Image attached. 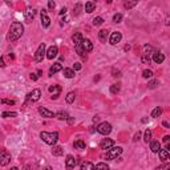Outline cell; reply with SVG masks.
I'll use <instances>...</instances> for the list:
<instances>
[{"instance_id":"obj_1","label":"cell","mask_w":170,"mask_h":170,"mask_svg":"<svg viewBox=\"0 0 170 170\" xmlns=\"http://www.w3.org/2000/svg\"><path fill=\"white\" fill-rule=\"evenodd\" d=\"M23 33H24L23 24L19 23V21H13V23L11 24V28H9V32H8L7 39L9 40V41H16V40H19L23 36Z\"/></svg>"},{"instance_id":"obj_2","label":"cell","mask_w":170,"mask_h":170,"mask_svg":"<svg viewBox=\"0 0 170 170\" xmlns=\"http://www.w3.org/2000/svg\"><path fill=\"white\" fill-rule=\"evenodd\" d=\"M40 138L44 141L45 143L48 145H56V142L58 141V133L57 132H52V133H48V132H41L40 133Z\"/></svg>"},{"instance_id":"obj_3","label":"cell","mask_w":170,"mask_h":170,"mask_svg":"<svg viewBox=\"0 0 170 170\" xmlns=\"http://www.w3.org/2000/svg\"><path fill=\"white\" fill-rule=\"evenodd\" d=\"M121 153H122V148H120V146H117V148H112V149H109V150L106 151L105 158L106 159H116Z\"/></svg>"},{"instance_id":"obj_4","label":"cell","mask_w":170,"mask_h":170,"mask_svg":"<svg viewBox=\"0 0 170 170\" xmlns=\"http://www.w3.org/2000/svg\"><path fill=\"white\" fill-rule=\"evenodd\" d=\"M97 132L100 133V134H109V133L112 132V125L109 124V122H101L100 125L97 126Z\"/></svg>"},{"instance_id":"obj_5","label":"cell","mask_w":170,"mask_h":170,"mask_svg":"<svg viewBox=\"0 0 170 170\" xmlns=\"http://www.w3.org/2000/svg\"><path fill=\"white\" fill-rule=\"evenodd\" d=\"M45 44L44 42H41V44L39 45V48H37V50H36V53H35V60L36 61H42V58H44V56H47L45 55Z\"/></svg>"},{"instance_id":"obj_6","label":"cell","mask_w":170,"mask_h":170,"mask_svg":"<svg viewBox=\"0 0 170 170\" xmlns=\"http://www.w3.org/2000/svg\"><path fill=\"white\" fill-rule=\"evenodd\" d=\"M76 165H77V159L74 158L73 156H68V157H66V159H65V167H66V170L74 169V167H76Z\"/></svg>"},{"instance_id":"obj_7","label":"cell","mask_w":170,"mask_h":170,"mask_svg":"<svg viewBox=\"0 0 170 170\" xmlns=\"http://www.w3.org/2000/svg\"><path fill=\"white\" fill-rule=\"evenodd\" d=\"M40 15H41V24H42V27H44V28H48V27L50 25V19H49V16H48L47 11L41 9V11H40Z\"/></svg>"},{"instance_id":"obj_8","label":"cell","mask_w":170,"mask_h":170,"mask_svg":"<svg viewBox=\"0 0 170 170\" xmlns=\"http://www.w3.org/2000/svg\"><path fill=\"white\" fill-rule=\"evenodd\" d=\"M35 15H36V11H35L33 8H31V7H28L25 11H24V17H25L27 23H31V21L33 20Z\"/></svg>"},{"instance_id":"obj_9","label":"cell","mask_w":170,"mask_h":170,"mask_svg":"<svg viewBox=\"0 0 170 170\" xmlns=\"http://www.w3.org/2000/svg\"><path fill=\"white\" fill-rule=\"evenodd\" d=\"M113 145H114V141L112 140V138H104V140L100 142V148L104 149V150H106V149H108V150L112 149Z\"/></svg>"},{"instance_id":"obj_10","label":"cell","mask_w":170,"mask_h":170,"mask_svg":"<svg viewBox=\"0 0 170 170\" xmlns=\"http://www.w3.org/2000/svg\"><path fill=\"white\" fill-rule=\"evenodd\" d=\"M40 97H41V92H40V89H33V90H32V92L28 94V101L36 102V101L40 100Z\"/></svg>"},{"instance_id":"obj_11","label":"cell","mask_w":170,"mask_h":170,"mask_svg":"<svg viewBox=\"0 0 170 170\" xmlns=\"http://www.w3.org/2000/svg\"><path fill=\"white\" fill-rule=\"evenodd\" d=\"M9 161H11V154L7 153L5 150H1V154H0V164H1V166L8 165Z\"/></svg>"},{"instance_id":"obj_12","label":"cell","mask_w":170,"mask_h":170,"mask_svg":"<svg viewBox=\"0 0 170 170\" xmlns=\"http://www.w3.org/2000/svg\"><path fill=\"white\" fill-rule=\"evenodd\" d=\"M121 39H122V35L120 33V32H113V33L110 35L109 41H110L112 45H116V44H118V42L121 41Z\"/></svg>"},{"instance_id":"obj_13","label":"cell","mask_w":170,"mask_h":170,"mask_svg":"<svg viewBox=\"0 0 170 170\" xmlns=\"http://www.w3.org/2000/svg\"><path fill=\"white\" fill-rule=\"evenodd\" d=\"M39 113L41 114L42 117H45V118H53V117H56V114L53 113V112H50L49 109H47V108H39Z\"/></svg>"},{"instance_id":"obj_14","label":"cell","mask_w":170,"mask_h":170,"mask_svg":"<svg viewBox=\"0 0 170 170\" xmlns=\"http://www.w3.org/2000/svg\"><path fill=\"white\" fill-rule=\"evenodd\" d=\"M57 53H58V48L56 47V45H52V47L47 50V58L52 60V58H55L56 56H57Z\"/></svg>"},{"instance_id":"obj_15","label":"cell","mask_w":170,"mask_h":170,"mask_svg":"<svg viewBox=\"0 0 170 170\" xmlns=\"http://www.w3.org/2000/svg\"><path fill=\"white\" fill-rule=\"evenodd\" d=\"M48 90H49L50 93H53V96H52V98H57L58 97V93L61 92V86L60 85H52V86H49L48 88Z\"/></svg>"},{"instance_id":"obj_16","label":"cell","mask_w":170,"mask_h":170,"mask_svg":"<svg viewBox=\"0 0 170 170\" xmlns=\"http://www.w3.org/2000/svg\"><path fill=\"white\" fill-rule=\"evenodd\" d=\"M164 60H165L164 53H161V52H154V53H153V61H154L156 64L164 63Z\"/></svg>"},{"instance_id":"obj_17","label":"cell","mask_w":170,"mask_h":170,"mask_svg":"<svg viewBox=\"0 0 170 170\" xmlns=\"http://www.w3.org/2000/svg\"><path fill=\"white\" fill-rule=\"evenodd\" d=\"M82 48H84L85 52H92L93 50V44L90 40L88 39H84V41H82Z\"/></svg>"},{"instance_id":"obj_18","label":"cell","mask_w":170,"mask_h":170,"mask_svg":"<svg viewBox=\"0 0 170 170\" xmlns=\"http://www.w3.org/2000/svg\"><path fill=\"white\" fill-rule=\"evenodd\" d=\"M60 71H63V65H61L60 63L53 64V65L50 66V69H49V76H52L53 73H57V72H60Z\"/></svg>"},{"instance_id":"obj_19","label":"cell","mask_w":170,"mask_h":170,"mask_svg":"<svg viewBox=\"0 0 170 170\" xmlns=\"http://www.w3.org/2000/svg\"><path fill=\"white\" fill-rule=\"evenodd\" d=\"M72 40H73L74 45H79V44H82V41H84V37H82V35L80 33V32H77V33L73 35Z\"/></svg>"},{"instance_id":"obj_20","label":"cell","mask_w":170,"mask_h":170,"mask_svg":"<svg viewBox=\"0 0 170 170\" xmlns=\"http://www.w3.org/2000/svg\"><path fill=\"white\" fill-rule=\"evenodd\" d=\"M150 150L153 153H158L161 150V145H159V141H151L150 143Z\"/></svg>"},{"instance_id":"obj_21","label":"cell","mask_w":170,"mask_h":170,"mask_svg":"<svg viewBox=\"0 0 170 170\" xmlns=\"http://www.w3.org/2000/svg\"><path fill=\"white\" fill-rule=\"evenodd\" d=\"M108 36H109V31H106V29H101V31L98 32V39H100V41H102V42L106 41Z\"/></svg>"},{"instance_id":"obj_22","label":"cell","mask_w":170,"mask_h":170,"mask_svg":"<svg viewBox=\"0 0 170 170\" xmlns=\"http://www.w3.org/2000/svg\"><path fill=\"white\" fill-rule=\"evenodd\" d=\"M94 9H96V3H94V1H88V3H85V11H86L88 13L93 12Z\"/></svg>"},{"instance_id":"obj_23","label":"cell","mask_w":170,"mask_h":170,"mask_svg":"<svg viewBox=\"0 0 170 170\" xmlns=\"http://www.w3.org/2000/svg\"><path fill=\"white\" fill-rule=\"evenodd\" d=\"M81 170H94V165H93L92 162L84 161L81 164Z\"/></svg>"},{"instance_id":"obj_24","label":"cell","mask_w":170,"mask_h":170,"mask_svg":"<svg viewBox=\"0 0 170 170\" xmlns=\"http://www.w3.org/2000/svg\"><path fill=\"white\" fill-rule=\"evenodd\" d=\"M63 153H64V149L61 148V146H53V149H52L53 156L58 157V156H63Z\"/></svg>"},{"instance_id":"obj_25","label":"cell","mask_w":170,"mask_h":170,"mask_svg":"<svg viewBox=\"0 0 170 170\" xmlns=\"http://www.w3.org/2000/svg\"><path fill=\"white\" fill-rule=\"evenodd\" d=\"M158 153H159V158H161L162 161H166V159H169V151H167L166 149H161Z\"/></svg>"},{"instance_id":"obj_26","label":"cell","mask_w":170,"mask_h":170,"mask_svg":"<svg viewBox=\"0 0 170 170\" xmlns=\"http://www.w3.org/2000/svg\"><path fill=\"white\" fill-rule=\"evenodd\" d=\"M74 47H76V52L79 53L80 56H81L82 58H86V56H85V50H84V48H82V44H79V45H74Z\"/></svg>"},{"instance_id":"obj_27","label":"cell","mask_w":170,"mask_h":170,"mask_svg":"<svg viewBox=\"0 0 170 170\" xmlns=\"http://www.w3.org/2000/svg\"><path fill=\"white\" fill-rule=\"evenodd\" d=\"M74 149H79V150H82V149H85V142L82 140H77L76 142L73 143Z\"/></svg>"},{"instance_id":"obj_28","label":"cell","mask_w":170,"mask_h":170,"mask_svg":"<svg viewBox=\"0 0 170 170\" xmlns=\"http://www.w3.org/2000/svg\"><path fill=\"white\" fill-rule=\"evenodd\" d=\"M161 114H162L161 106H157V108H154L153 112H151V117H153V118H157V117H159Z\"/></svg>"},{"instance_id":"obj_29","label":"cell","mask_w":170,"mask_h":170,"mask_svg":"<svg viewBox=\"0 0 170 170\" xmlns=\"http://www.w3.org/2000/svg\"><path fill=\"white\" fill-rule=\"evenodd\" d=\"M64 76H65L66 79H72V77H74V71H73V69L65 68V69H64Z\"/></svg>"},{"instance_id":"obj_30","label":"cell","mask_w":170,"mask_h":170,"mask_svg":"<svg viewBox=\"0 0 170 170\" xmlns=\"http://www.w3.org/2000/svg\"><path fill=\"white\" fill-rule=\"evenodd\" d=\"M94 170H109V166L106 164H104V162H100V164L96 165Z\"/></svg>"},{"instance_id":"obj_31","label":"cell","mask_w":170,"mask_h":170,"mask_svg":"<svg viewBox=\"0 0 170 170\" xmlns=\"http://www.w3.org/2000/svg\"><path fill=\"white\" fill-rule=\"evenodd\" d=\"M74 97H76V94H74L73 92H69L68 94H66V97H65L66 102H68V104H72V102L74 101Z\"/></svg>"},{"instance_id":"obj_32","label":"cell","mask_w":170,"mask_h":170,"mask_svg":"<svg viewBox=\"0 0 170 170\" xmlns=\"http://www.w3.org/2000/svg\"><path fill=\"white\" fill-rule=\"evenodd\" d=\"M142 77L143 79H151V77H153V72H151L150 69H145V71L142 72Z\"/></svg>"},{"instance_id":"obj_33","label":"cell","mask_w":170,"mask_h":170,"mask_svg":"<svg viewBox=\"0 0 170 170\" xmlns=\"http://www.w3.org/2000/svg\"><path fill=\"white\" fill-rule=\"evenodd\" d=\"M120 89H121V86H120V84H113L110 86V93H113V94H116V93L120 92Z\"/></svg>"},{"instance_id":"obj_34","label":"cell","mask_w":170,"mask_h":170,"mask_svg":"<svg viewBox=\"0 0 170 170\" xmlns=\"http://www.w3.org/2000/svg\"><path fill=\"white\" fill-rule=\"evenodd\" d=\"M56 117H57L58 120H68L69 118L68 113H65V112H58V113L56 114Z\"/></svg>"},{"instance_id":"obj_35","label":"cell","mask_w":170,"mask_h":170,"mask_svg":"<svg viewBox=\"0 0 170 170\" xmlns=\"http://www.w3.org/2000/svg\"><path fill=\"white\" fill-rule=\"evenodd\" d=\"M151 140V130H145V134H143V141L145 142H149Z\"/></svg>"},{"instance_id":"obj_36","label":"cell","mask_w":170,"mask_h":170,"mask_svg":"<svg viewBox=\"0 0 170 170\" xmlns=\"http://www.w3.org/2000/svg\"><path fill=\"white\" fill-rule=\"evenodd\" d=\"M1 116L4 117V118H8V117H16L17 113H16V112H3Z\"/></svg>"},{"instance_id":"obj_37","label":"cell","mask_w":170,"mask_h":170,"mask_svg":"<svg viewBox=\"0 0 170 170\" xmlns=\"http://www.w3.org/2000/svg\"><path fill=\"white\" fill-rule=\"evenodd\" d=\"M156 170H170V164H167V162H164L162 165L157 166Z\"/></svg>"},{"instance_id":"obj_38","label":"cell","mask_w":170,"mask_h":170,"mask_svg":"<svg viewBox=\"0 0 170 170\" xmlns=\"http://www.w3.org/2000/svg\"><path fill=\"white\" fill-rule=\"evenodd\" d=\"M102 23H104V19L100 17V16H98V17H94V19H93V25H101Z\"/></svg>"},{"instance_id":"obj_39","label":"cell","mask_w":170,"mask_h":170,"mask_svg":"<svg viewBox=\"0 0 170 170\" xmlns=\"http://www.w3.org/2000/svg\"><path fill=\"white\" fill-rule=\"evenodd\" d=\"M141 61H142L143 64H150L151 58H150V56H149V55H143L142 57H141Z\"/></svg>"},{"instance_id":"obj_40","label":"cell","mask_w":170,"mask_h":170,"mask_svg":"<svg viewBox=\"0 0 170 170\" xmlns=\"http://www.w3.org/2000/svg\"><path fill=\"white\" fill-rule=\"evenodd\" d=\"M135 4H137V1H125V3H124V7L129 9V8H133V7H134Z\"/></svg>"},{"instance_id":"obj_41","label":"cell","mask_w":170,"mask_h":170,"mask_svg":"<svg viewBox=\"0 0 170 170\" xmlns=\"http://www.w3.org/2000/svg\"><path fill=\"white\" fill-rule=\"evenodd\" d=\"M121 20H122V15H121V13H116V15L113 16V21H114V23H120Z\"/></svg>"},{"instance_id":"obj_42","label":"cell","mask_w":170,"mask_h":170,"mask_svg":"<svg viewBox=\"0 0 170 170\" xmlns=\"http://www.w3.org/2000/svg\"><path fill=\"white\" fill-rule=\"evenodd\" d=\"M1 102L3 104H7V105H15V101H13V100H5V98H3Z\"/></svg>"},{"instance_id":"obj_43","label":"cell","mask_w":170,"mask_h":170,"mask_svg":"<svg viewBox=\"0 0 170 170\" xmlns=\"http://www.w3.org/2000/svg\"><path fill=\"white\" fill-rule=\"evenodd\" d=\"M157 85H158V81H157V80H151V81L149 82V88H156Z\"/></svg>"},{"instance_id":"obj_44","label":"cell","mask_w":170,"mask_h":170,"mask_svg":"<svg viewBox=\"0 0 170 170\" xmlns=\"http://www.w3.org/2000/svg\"><path fill=\"white\" fill-rule=\"evenodd\" d=\"M151 50H153V47H151V45H148V44H146V45H145V55H149V52H151Z\"/></svg>"},{"instance_id":"obj_45","label":"cell","mask_w":170,"mask_h":170,"mask_svg":"<svg viewBox=\"0 0 170 170\" xmlns=\"http://www.w3.org/2000/svg\"><path fill=\"white\" fill-rule=\"evenodd\" d=\"M55 7H56V3L55 1H52V0H50V1H48V8H49V9H53Z\"/></svg>"},{"instance_id":"obj_46","label":"cell","mask_w":170,"mask_h":170,"mask_svg":"<svg viewBox=\"0 0 170 170\" xmlns=\"http://www.w3.org/2000/svg\"><path fill=\"white\" fill-rule=\"evenodd\" d=\"M140 137H141V132L138 130V132L134 134V137H133V141H138V140H140Z\"/></svg>"},{"instance_id":"obj_47","label":"cell","mask_w":170,"mask_h":170,"mask_svg":"<svg viewBox=\"0 0 170 170\" xmlns=\"http://www.w3.org/2000/svg\"><path fill=\"white\" fill-rule=\"evenodd\" d=\"M29 77H31L32 81H36V80L39 79V74H36V73H31V76H29Z\"/></svg>"},{"instance_id":"obj_48","label":"cell","mask_w":170,"mask_h":170,"mask_svg":"<svg viewBox=\"0 0 170 170\" xmlns=\"http://www.w3.org/2000/svg\"><path fill=\"white\" fill-rule=\"evenodd\" d=\"M73 69H74V71H80V69H81V64L76 63V64H74V66H73Z\"/></svg>"},{"instance_id":"obj_49","label":"cell","mask_w":170,"mask_h":170,"mask_svg":"<svg viewBox=\"0 0 170 170\" xmlns=\"http://www.w3.org/2000/svg\"><path fill=\"white\" fill-rule=\"evenodd\" d=\"M164 142L170 143V135H165V137H164Z\"/></svg>"},{"instance_id":"obj_50","label":"cell","mask_w":170,"mask_h":170,"mask_svg":"<svg viewBox=\"0 0 170 170\" xmlns=\"http://www.w3.org/2000/svg\"><path fill=\"white\" fill-rule=\"evenodd\" d=\"M113 76H114V77L121 76V74H120V71H116V69H113Z\"/></svg>"},{"instance_id":"obj_51","label":"cell","mask_w":170,"mask_h":170,"mask_svg":"<svg viewBox=\"0 0 170 170\" xmlns=\"http://www.w3.org/2000/svg\"><path fill=\"white\" fill-rule=\"evenodd\" d=\"M162 125H164L165 128H170V121H164V122H162Z\"/></svg>"},{"instance_id":"obj_52","label":"cell","mask_w":170,"mask_h":170,"mask_svg":"<svg viewBox=\"0 0 170 170\" xmlns=\"http://www.w3.org/2000/svg\"><path fill=\"white\" fill-rule=\"evenodd\" d=\"M66 13V8L64 7V8H61V11H60V15H65Z\"/></svg>"},{"instance_id":"obj_53","label":"cell","mask_w":170,"mask_h":170,"mask_svg":"<svg viewBox=\"0 0 170 170\" xmlns=\"http://www.w3.org/2000/svg\"><path fill=\"white\" fill-rule=\"evenodd\" d=\"M80 9H81V4H77V5H76V15L79 13V11H80Z\"/></svg>"},{"instance_id":"obj_54","label":"cell","mask_w":170,"mask_h":170,"mask_svg":"<svg viewBox=\"0 0 170 170\" xmlns=\"http://www.w3.org/2000/svg\"><path fill=\"white\" fill-rule=\"evenodd\" d=\"M0 65H1V66H4V65H5V64H4V58H3V57L0 58Z\"/></svg>"},{"instance_id":"obj_55","label":"cell","mask_w":170,"mask_h":170,"mask_svg":"<svg viewBox=\"0 0 170 170\" xmlns=\"http://www.w3.org/2000/svg\"><path fill=\"white\" fill-rule=\"evenodd\" d=\"M166 150L170 153V143H167V145H166Z\"/></svg>"},{"instance_id":"obj_56","label":"cell","mask_w":170,"mask_h":170,"mask_svg":"<svg viewBox=\"0 0 170 170\" xmlns=\"http://www.w3.org/2000/svg\"><path fill=\"white\" fill-rule=\"evenodd\" d=\"M68 121H69V124H73L74 120H73V118H68Z\"/></svg>"},{"instance_id":"obj_57","label":"cell","mask_w":170,"mask_h":170,"mask_svg":"<svg viewBox=\"0 0 170 170\" xmlns=\"http://www.w3.org/2000/svg\"><path fill=\"white\" fill-rule=\"evenodd\" d=\"M45 170H53V169H52V167H49V166H48V167H45Z\"/></svg>"},{"instance_id":"obj_58","label":"cell","mask_w":170,"mask_h":170,"mask_svg":"<svg viewBox=\"0 0 170 170\" xmlns=\"http://www.w3.org/2000/svg\"><path fill=\"white\" fill-rule=\"evenodd\" d=\"M11 170H19V169H17V167H16V166H13V167H12V169H11Z\"/></svg>"},{"instance_id":"obj_59","label":"cell","mask_w":170,"mask_h":170,"mask_svg":"<svg viewBox=\"0 0 170 170\" xmlns=\"http://www.w3.org/2000/svg\"><path fill=\"white\" fill-rule=\"evenodd\" d=\"M169 159H170V153H169Z\"/></svg>"}]
</instances>
